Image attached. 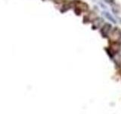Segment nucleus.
<instances>
[{"label": "nucleus", "mask_w": 121, "mask_h": 114, "mask_svg": "<svg viewBox=\"0 0 121 114\" xmlns=\"http://www.w3.org/2000/svg\"><path fill=\"white\" fill-rule=\"evenodd\" d=\"M55 2H58V0H55Z\"/></svg>", "instance_id": "nucleus-1"}]
</instances>
